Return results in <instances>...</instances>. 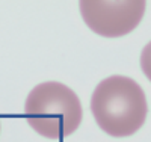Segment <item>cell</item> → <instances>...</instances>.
I'll return each mask as SVG.
<instances>
[{"mask_svg":"<svg viewBox=\"0 0 151 142\" xmlns=\"http://www.w3.org/2000/svg\"><path fill=\"white\" fill-rule=\"evenodd\" d=\"M79 6L88 27L106 38H118L130 33L145 14L144 0H82Z\"/></svg>","mask_w":151,"mask_h":142,"instance_id":"cell-3","label":"cell"},{"mask_svg":"<svg viewBox=\"0 0 151 142\" xmlns=\"http://www.w3.org/2000/svg\"><path fill=\"white\" fill-rule=\"evenodd\" d=\"M27 124L48 139H62L82 123V105L71 88L59 82H44L29 92L24 105Z\"/></svg>","mask_w":151,"mask_h":142,"instance_id":"cell-2","label":"cell"},{"mask_svg":"<svg viewBox=\"0 0 151 142\" xmlns=\"http://www.w3.org/2000/svg\"><path fill=\"white\" fill-rule=\"evenodd\" d=\"M91 112L98 127L113 138L132 136L147 118V98L142 88L125 76L103 79L91 97Z\"/></svg>","mask_w":151,"mask_h":142,"instance_id":"cell-1","label":"cell"},{"mask_svg":"<svg viewBox=\"0 0 151 142\" xmlns=\"http://www.w3.org/2000/svg\"><path fill=\"white\" fill-rule=\"evenodd\" d=\"M141 68L147 76V79L151 80V41L144 47L141 53Z\"/></svg>","mask_w":151,"mask_h":142,"instance_id":"cell-4","label":"cell"}]
</instances>
